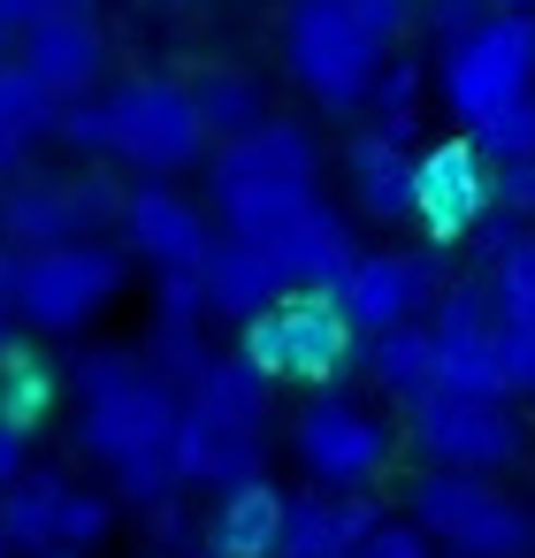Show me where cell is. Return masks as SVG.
Listing matches in <instances>:
<instances>
[{"label": "cell", "instance_id": "1", "mask_svg": "<svg viewBox=\"0 0 535 558\" xmlns=\"http://www.w3.org/2000/svg\"><path fill=\"white\" fill-rule=\"evenodd\" d=\"M436 85H443V108L459 116V131L489 161L535 154V16L489 9V24L474 39L436 54Z\"/></svg>", "mask_w": 535, "mask_h": 558}, {"label": "cell", "instance_id": "2", "mask_svg": "<svg viewBox=\"0 0 535 558\" xmlns=\"http://www.w3.org/2000/svg\"><path fill=\"white\" fill-rule=\"evenodd\" d=\"M207 192H215V222H230V238L283 245L306 222V207L321 199V154L299 123H260L245 138H222V154L207 161Z\"/></svg>", "mask_w": 535, "mask_h": 558}, {"label": "cell", "instance_id": "3", "mask_svg": "<svg viewBox=\"0 0 535 558\" xmlns=\"http://www.w3.org/2000/svg\"><path fill=\"white\" fill-rule=\"evenodd\" d=\"M77 451L115 466L131 451H161L184 421V398L177 383L146 360V352H123V344H93L77 360Z\"/></svg>", "mask_w": 535, "mask_h": 558}, {"label": "cell", "instance_id": "4", "mask_svg": "<svg viewBox=\"0 0 535 558\" xmlns=\"http://www.w3.org/2000/svg\"><path fill=\"white\" fill-rule=\"evenodd\" d=\"M238 352L268 375V383H291V390H337L352 375V360L367 352L360 322L344 314L337 291H314V283H291L268 314H253L238 329Z\"/></svg>", "mask_w": 535, "mask_h": 558}, {"label": "cell", "instance_id": "5", "mask_svg": "<svg viewBox=\"0 0 535 558\" xmlns=\"http://www.w3.org/2000/svg\"><path fill=\"white\" fill-rule=\"evenodd\" d=\"M283 62L299 77V93L321 108V116H352L375 100L382 70H390V47L344 16L337 0H291V16H283Z\"/></svg>", "mask_w": 535, "mask_h": 558}, {"label": "cell", "instance_id": "6", "mask_svg": "<svg viewBox=\"0 0 535 558\" xmlns=\"http://www.w3.org/2000/svg\"><path fill=\"white\" fill-rule=\"evenodd\" d=\"M123 276H131V253L123 245H100V238L24 253L16 291H9V314L24 329H39V337H77V329H93L123 299Z\"/></svg>", "mask_w": 535, "mask_h": 558}, {"label": "cell", "instance_id": "7", "mask_svg": "<svg viewBox=\"0 0 535 558\" xmlns=\"http://www.w3.org/2000/svg\"><path fill=\"white\" fill-rule=\"evenodd\" d=\"M405 520H421L428 543H443L451 558H535V512L504 497L489 474L428 466L405 497Z\"/></svg>", "mask_w": 535, "mask_h": 558}, {"label": "cell", "instance_id": "8", "mask_svg": "<svg viewBox=\"0 0 535 558\" xmlns=\"http://www.w3.org/2000/svg\"><path fill=\"white\" fill-rule=\"evenodd\" d=\"M215 146L207 116H199V93L177 85V77H123L108 93V161H131L146 177H184L199 169Z\"/></svg>", "mask_w": 535, "mask_h": 558}, {"label": "cell", "instance_id": "9", "mask_svg": "<svg viewBox=\"0 0 535 558\" xmlns=\"http://www.w3.org/2000/svg\"><path fill=\"white\" fill-rule=\"evenodd\" d=\"M405 436L428 466L451 474H497L527 459V421L504 390H428L421 405H405Z\"/></svg>", "mask_w": 535, "mask_h": 558}, {"label": "cell", "instance_id": "10", "mask_svg": "<svg viewBox=\"0 0 535 558\" xmlns=\"http://www.w3.org/2000/svg\"><path fill=\"white\" fill-rule=\"evenodd\" d=\"M291 451L306 466L314 489H344V497H367L382 474H390V421L367 413L360 398L344 390H314V405H299V428H291Z\"/></svg>", "mask_w": 535, "mask_h": 558}, {"label": "cell", "instance_id": "11", "mask_svg": "<svg viewBox=\"0 0 535 558\" xmlns=\"http://www.w3.org/2000/svg\"><path fill=\"white\" fill-rule=\"evenodd\" d=\"M489 215H497V161L466 131L413 154V222L428 245H474Z\"/></svg>", "mask_w": 535, "mask_h": 558}, {"label": "cell", "instance_id": "12", "mask_svg": "<svg viewBox=\"0 0 535 558\" xmlns=\"http://www.w3.org/2000/svg\"><path fill=\"white\" fill-rule=\"evenodd\" d=\"M123 215V199L100 177H16L0 199V238L16 253H47V245H77L93 238V222Z\"/></svg>", "mask_w": 535, "mask_h": 558}, {"label": "cell", "instance_id": "13", "mask_svg": "<svg viewBox=\"0 0 535 558\" xmlns=\"http://www.w3.org/2000/svg\"><path fill=\"white\" fill-rule=\"evenodd\" d=\"M344 314L360 322V337H382V329H405L421 314L443 306V268L428 253H360V268L344 276Z\"/></svg>", "mask_w": 535, "mask_h": 558}, {"label": "cell", "instance_id": "14", "mask_svg": "<svg viewBox=\"0 0 535 558\" xmlns=\"http://www.w3.org/2000/svg\"><path fill=\"white\" fill-rule=\"evenodd\" d=\"M123 253H138V260H154L161 276H184V268H207L215 260V230H207V215L184 199V192H169V184H138V192H123Z\"/></svg>", "mask_w": 535, "mask_h": 558}, {"label": "cell", "instance_id": "15", "mask_svg": "<svg viewBox=\"0 0 535 558\" xmlns=\"http://www.w3.org/2000/svg\"><path fill=\"white\" fill-rule=\"evenodd\" d=\"M169 451H177L184 489H215V497H222V489H238V482H260V466H268V428L222 421V413H207V405L184 398V421H177Z\"/></svg>", "mask_w": 535, "mask_h": 558}, {"label": "cell", "instance_id": "16", "mask_svg": "<svg viewBox=\"0 0 535 558\" xmlns=\"http://www.w3.org/2000/svg\"><path fill=\"white\" fill-rule=\"evenodd\" d=\"M428 329H436L443 390H504V375H497V299H489L482 276L459 283V291H443V306L428 314Z\"/></svg>", "mask_w": 535, "mask_h": 558}, {"label": "cell", "instance_id": "17", "mask_svg": "<svg viewBox=\"0 0 535 558\" xmlns=\"http://www.w3.org/2000/svg\"><path fill=\"white\" fill-rule=\"evenodd\" d=\"M375 527H382V505L375 497L299 489L291 497V520H283V558H360Z\"/></svg>", "mask_w": 535, "mask_h": 558}, {"label": "cell", "instance_id": "18", "mask_svg": "<svg viewBox=\"0 0 535 558\" xmlns=\"http://www.w3.org/2000/svg\"><path fill=\"white\" fill-rule=\"evenodd\" d=\"M199 283H207V314H222V322H238V329H245L253 314H268V306L291 291L276 245H245V238H222L215 260L199 268Z\"/></svg>", "mask_w": 535, "mask_h": 558}, {"label": "cell", "instance_id": "19", "mask_svg": "<svg viewBox=\"0 0 535 558\" xmlns=\"http://www.w3.org/2000/svg\"><path fill=\"white\" fill-rule=\"evenodd\" d=\"M24 70L54 93V100H93V85L108 77V39H100V24L93 16H77V24H39V32H24Z\"/></svg>", "mask_w": 535, "mask_h": 558}, {"label": "cell", "instance_id": "20", "mask_svg": "<svg viewBox=\"0 0 535 558\" xmlns=\"http://www.w3.org/2000/svg\"><path fill=\"white\" fill-rule=\"evenodd\" d=\"M283 520H291V497L260 474V482H238L215 497V520H207V550L215 558H283Z\"/></svg>", "mask_w": 535, "mask_h": 558}, {"label": "cell", "instance_id": "21", "mask_svg": "<svg viewBox=\"0 0 535 558\" xmlns=\"http://www.w3.org/2000/svg\"><path fill=\"white\" fill-rule=\"evenodd\" d=\"M276 260H283V276H291V283L344 291V276L360 268V245H352V222H344L329 199H314V207H306V222L276 245Z\"/></svg>", "mask_w": 535, "mask_h": 558}, {"label": "cell", "instance_id": "22", "mask_svg": "<svg viewBox=\"0 0 535 558\" xmlns=\"http://www.w3.org/2000/svg\"><path fill=\"white\" fill-rule=\"evenodd\" d=\"M344 169H352V199H360L367 222H398V215H413V154H405V138H390V131H360L352 154H344Z\"/></svg>", "mask_w": 535, "mask_h": 558}, {"label": "cell", "instance_id": "23", "mask_svg": "<svg viewBox=\"0 0 535 558\" xmlns=\"http://www.w3.org/2000/svg\"><path fill=\"white\" fill-rule=\"evenodd\" d=\"M367 375L382 383V398H398V405H421L428 390H443V360H436V329H421V322H405V329H382V337H367Z\"/></svg>", "mask_w": 535, "mask_h": 558}, {"label": "cell", "instance_id": "24", "mask_svg": "<svg viewBox=\"0 0 535 558\" xmlns=\"http://www.w3.org/2000/svg\"><path fill=\"white\" fill-rule=\"evenodd\" d=\"M62 383H70V375H62L39 344H24V337H16V344H9V360H0V421L24 428V436H32V428H47V421H54V405H62Z\"/></svg>", "mask_w": 535, "mask_h": 558}, {"label": "cell", "instance_id": "25", "mask_svg": "<svg viewBox=\"0 0 535 558\" xmlns=\"http://www.w3.org/2000/svg\"><path fill=\"white\" fill-rule=\"evenodd\" d=\"M62 505H70V482L32 466L16 489H0V527L16 550H62Z\"/></svg>", "mask_w": 535, "mask_h": 558}, {"label": "cell", "instance_id": "26", "mask_svg": "<svg viewBox=\"0 0 535 558\" xmlns=\"http://www.w3.org/2000/svg\"><path fill=\"white\" fill-rule=\"evenodd\" d=\"M268 375L245 360V352H230V360H207V375L192 383V405H207V413H222V421H245V428H268Z\"/></svg>", "mask_w": 535, "mask_h": 558}, {"label": "cell", "instance_id": "27", "mask_svg": "<svg viewBox=\"0 0 535 558\" xmlns=\"http://www.w3.org/2000/svg\"><path fill=\"white\" fill-rule=\"evenodd\" d=\"M192 93H199V116H207L215 138H245V131L268 123L260 116V77H245V70H199Z\"/></svg>", "mask_w": 535, "mask_h": 558}, {"label": "cell", "instance_id": "28", "mask_svg": "<svg viewBox=\"0 0 535 558\" xmlns=\"http://www.w3.org/2000/svg\"><path fill=\"white\" fill-rule=\"evenodd\" d=\"M62 108L70 100H54L32 70H24V54H9V62H0V123H9L16 138H47V131H62Z\"/></svg>", "mask_w": 535, "mask_h": 558}, {"label": "cell", "instance_id": "29", "mask_svg": "<svg viewBox=\"0 0 535 558\" xmlns=\"http://www.w3.org/2000/svg\"><path fill=\"white\" fill-rule=\"evenodd\" d=\"M108 474H115V497L138 505V512H161V505H177V489H184L169 444H161V451H131V459H115Z\"/></svg>", "mask_w": 535, "mask_h": 558}, {"label": "cell", "instance_id": "30", "mask_svg": "<svg viewBox=\"0 0 535 558\" xmlns=\"http://www.w3.org/2000/svg\"><path fill=\"white\" fill-rule=\"evenodd\" d=\"M489 299H497V322H512V329H535V238L520 245V253H504L489 276Z\"/></svg>", "mask_w": 535, "mask_h": 558}, {"label": "cell", "instance_id": "31", "mask_svg": "<svg viewBox=\"0 0 535 558\" xmlns=\"http://www.w3.org/2000/svg\"><path fill=\"white\" fill-rule=\"evenodd\" d=\"M367 108H375V131H390V138H413V116H421V70H413V62H390Z\"/></svg>", "mask_w": 535, "mask_h": 558}, {"label": "cell", "instance_id": "32", "mask_svg": "<svg viewBox=\"0 0 535 558\" xmlns=\"http://www.w3.org/2000/svg\"><path fill=\"white\" fill-rule=\"evenodd\" d=\"M337 9H344V16H360V24L390 47V54H398V39L421 24V0H337Z\"/></svg>", "mask_w": 535, "mask_h": 558}, {"label": "cell", "instance_id": "33", "mask_svg": "<svg viewBox=\"0 0 535 558\" xmlns=\"http://www.w3.org/2000/svg\"><path fill=\"white\" fill-rule=\"evenodd\" d=\"M108 520H115V505H108V497L70 489V505H62V550H93V543L108 535Z\"/></svg>", "mask_w": 535, "mask_h": 558}, {"label": "cell", "instance_id": "34", "mask_svg": "<svg viewBox=\"0 0 535 558\" xmlns=\"http://www.w3.org/2000/svg\"><path fill=\"white\" fill-rule=\"evenodd\" d=\"M497 375H504L512 398H535V329L497 322Z\"/></svg>", "mask_w": 535, "mask_h": 558}, {"label": "cell", "instance_id": "35", "mask_svg": "<svg viewBox=\"0 0 535 558\" xmlns=\"http://www.w3.org/2000/svg\"><path fill=\"white\" fill-rule=\"evenodd\" d=\"M93 9H100V0H0V24L24 39V32H39V24H77V16H93Z\"/></svg>", "mask_w": 535, "mask_h": 558}, {"label": "cell", "instance_id": "36", "mask_svg": "<svg viewBox=\"0 0 535 558\" xmlns=\"http://www.w3.org/2000/svg\"><path fill=\"white\" fill-rule=\"evenodd\" d=\"M421 24H428L443 47H459V39H474V32L489 24V0H428V9H421Z\"/></svg>", "mask_w": 535, "mask_h": 558}, {"label": "cell", "instance_id": "37", "mask_svg": "<svg viewBox=\"0 0 535 558\" xmlns=\"http://www.w3.org/2000/svg\"><path fill=\"white\" fill-rule=\"evenodd\" d=\"M497 207H504V215H520V222H535V154L497 161Z\"/></svg>", "mask_w": 535, "mask_h": 558}, {"label": "cell", "instance_id": "38", "mask_svg": "<svg viewBox=\"0 0 535 558\" xmlns=\"http://www.w3.org/2000/svg\"><path fill=\"white\" fill-rule=\"evenodd\" d=\"M62 138L85 146V154H108V100H77V108H62Z\"/></svg>", "mask_w": 535, "mask_h": 558}, {"label": "cell", "instance_id": "39", "mask_svg": "<svg viewBox=\"0 0 535 558\" xmlns=\"http://www.w3.org/2000/svg\"><path fill=\"white\" fill-rule=\"evenodd\" d=\"M32 466H24V428H9V421H0V489H16Z\"/></svg>", "mask_w": 535, "mask_h": 558}, {"label": "cell", "instance_id": "40", "mask_svg": "<svg viewBox=\"0 0 535 558\" xmlns=\"http://www.w3.org/2000/svg\"><path fill=\"white\" fill-rule=\"evenodd\" d=\"M24 154H32V138H16L9 123H0V184H16V169H24Z\"/></svg>", "mask_w": 535, "mask_h": 558}, {"label": "cell", "instance_id": "41", "mask_svg": "<svg viewBox=\"0 0 535 558\" xmlns=\"http://www.w3.org/2000/svg\"><path fill=\"white\" fill-rule=\"evenodd\" d=\"M154 543H161V550H184V543H192V535H184V512H177V505H161V512H154Z\"/></svg>", "mask_w": 535, "mask_h": 558}, {"label": "cell", "instance_id": "42", "mask_svg": "<svg viewBox=\"0 0 535 558\" xmlns=\"http://www.w3.org/2000/svg\"><path fill=\"white\" fill-rule=\"evenodd\" d=\"M9 344H16V314H9V299H0V360H9Z\"/></svg>", "mask_w": 535, "mask_h": 558}, {"label": "cell", "instance_id": "43", "mask_svg": "<svg viewBox=\"0 0 535 558\" xmlns=\"http://www.w3.org/2000/svg\"><path fill=\"white\" fill-rule=\"evenodd\" d=\"M489 9H512V16H535V0H489Z\"/></svg>", "mask_w": 535, "mask_h": 558}, {"label": "cell", "instance_id": "44", "mask_svg": "<svg viewBox=\"0 0 535 558\" xmlns=\"http://www.w3.org/2000/svg\"><path fill=\"white\" fill-rule=\"evenodd\" d=\"M9 54H16V32H9V24H0V62H9Z\"/></svg>", "mask_w": 535, "mask_h": 558}, {"label": "cell", "instance_id": "45", "mask_svg": "<svg viewBox=\"0 0 535 558\" xmlns=\"http://www.w3.org/2000/svg\"><path fill=\"white\" fill-rule=\"evenodd\" d=\"M39 558H85V550H39Z\"/></svg>", "mask_w": 535, "mask_h": 558}, {"label": "cell", "instance_id": "46", "mask_svg": "<svg viewBox=\"0 0 535 558\" xmlns=\"http://www.w3.org/2000/svg\"><path fill=\"white\" fill-rule=\"evenodd\" d=\"M9 550H16V543H9V527H0V558H9Z\"/></svg>", "mask_w": 535, "mask_h": 558}, {"label": "cell", "instance_id": "47", "mask_svg": "<svg viewBox=\"0 0 535 558\" xmlns=\"http://www.w3.org/2000/svg\"><path fill=\"white\" fill-rule=\"evenodd\" d=\"M161 9H177V0H161Z\"/></svg>", "mask_w": 535, "mask_h": 558}, {"label": "cell", "instance_id": "48", "mask_svg": "<svg viewBox=\"0 0 535 558\" xmlns=\"http://www.w3.org/2000/svg\"><path fill=\"white\" fill-rule=\"evenodd\" d=\"M192 558H199V550H192ZM207 558H215V550H207Z\"/></svg>", "mask_w": 535, "mask_h": 558}]
</instances>
